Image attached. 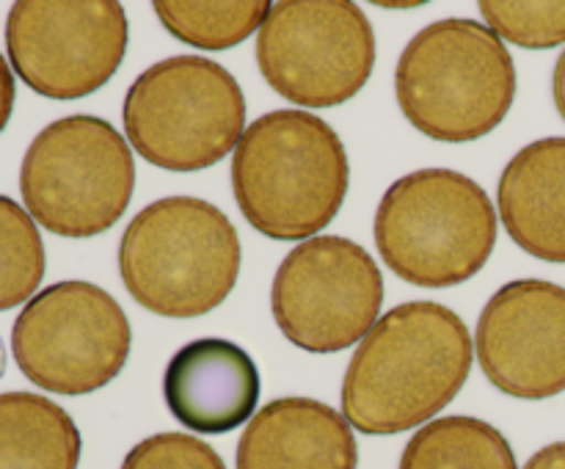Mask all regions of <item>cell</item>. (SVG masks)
Returning <instances> with one entry per match:
<instances>
[{
	"instance_id": "6da1fadb",
	"label": "cell",
	"mask_w": 565,
	"mask_h": 469,
	"mask_svg": "<svg viewBox=\"0 0 565 469\" xmlns=\"http://www.w3.org/2000/svg\"><path fill=\"white\" fill-rule=\"evenodd\" d=\"M475 342L456 309L408 301L359 342L342 379V417L367 436L428 425L472 373Z\"/></svg>"
},
{
	"instance_id": "7a4b0ae2",
	"label": "cell",
	"mask_w": 565,
	"mask_h": 469,
	"mask_svg": "<svg viewBox=\"0 0 565 469\" xmlns=\"http://www.w3.org/2000/svg\"><path fill=\"white\" fill-rule=\"evenodd\" d=\"M351 163L334 127L309 110H270L232 152V191L243 218L270 241H307L342 210Z\"/></svg>"
},
{
	"instance_id": "3957f363",
	"label": "cell",
	"mask_w": 565,
	"mask_h": 469,
	"mask_svg": "<svg viewBox=\"0 0 565 469\" xmlns=\"http://www.w3.org/2000/svg\"><path fill=\"white\" fill-rule=\"evenodd\" d=\"M241 235L224 210L196 196L147 204L119 241V274L132 301L160 318H202L241 279Z\"/></svg>"
},
{
	"instance_id": "277c9868",
	"label": "cell",
	"mask_w": 565,
	"mask_h": 469,
	"mask_svg": "<svg viewBox=\"0 0 565 469\" xmlns=\"http://www.w3.org/2000/svg\"><path fill=\"white\" fill-rule=\"evenodd\" d=\"M395 97L423 136L469 143L505 121L516 99V64L486 22H430L401 53Z\"/></svg>"
},
{
	"instance_id": "5b68a950",
	"label": "cell",
	"mask_w": 565,
	"mask_h": 469,
	"mask_svg": "<svg viewBox=\"0 0 565 469\" xmlns=\"http://www.w3.org/2000/svg\"><path fill=\"white\" fill-rule=\"evenodd\" d=\"M375 248L397 279L417 287H456L483 270L497 246V210L472 177L417 169L381 196Z\"/></svg>"
},
{
	"instance_id": "8992f818",
	"label": "cell",
	"mask_w": 565,
	"mask_h": 469,
	"mask_svg": "<svg viewBox=\"0 0 565 469\" xmlns=\"http://www.w3.org/2000/svg\"><path fill=\"white\" fill-rule=\"evenodd\" d=\"M121 121L147 163L185 174L235 152L246 132V97L218 61L171 55L130 83Z\"/></svg>"
},
{
	"instance_id": "52a82bcc",
	"label": "cell",
	"mask_w": 565,
	"mask_h": 469,
	"mask_svg": "<svg viewBox=\"0 0 565 469\" xmlns=\"http://www.w3.org/2000/svg\"><path fill=\"white\" fill-rule=\"evenodd\" d=\"M132 191V147L99 116L50 121L20 166L22 204L36 224L58 237L108 232L130 207Z\"/></svg>"
},
{
	"instance_id": "ba28073f",
	"label": "cell",
	"mask_w": 565,
	"mask_h": 469,
	"mask_svg": "<svg viewBox=\"0 0 565 469\" xmlns=\"http://www.w3.org/2000/svg\"><path fill=\"white\" fill-rule=\"evenodd\" d=\"M132 329L121 303L94 281L44 287L17 315L11 353L20 373L55 395H88L125 370Z\"/></svg>"
},
{
	"instance_id": "9c48e42d",
	"label": "cell",
	"mask_w": 565,
	"mask_h": 469,
	"mask_svg": "<svg viewBox=\"0 0 565 469\" xmlns=\"http://www.w3.org/2000/svg\"><path fill=\"white\" fill-rule=\"evenodd\" d=\"M257 66L287 103L334 108L367 86L375 31L351 0H281L257 31Z\"/></svg>"
},
{
	"instance_id": "30bf717a",
	"label": "cell",
	"mask_w": 565,
	"mask_h": 469,
	"mask_svg": "<svg viewBox=\"0 0 565 469\" xmlns=\"http://www.w3.org/2000/svg\"><path fill=\"white\" fill-rule=\"evenodd\" d=\"M384 276L373 254L340 235L298 243L276 268L270 312L292 345L337 353L356 345L379 323Z\"/></svg>"
},
{
	"instance_id": "8fae6325",
	"label": "cell",
	"mask_w": 565,
	"mask_h": 469,
	"mask_svg": "<svg viewBox=\"0 0 565 469\" xmlns=\"http://www.w3.org/2000/svg\"><path fill=\"white\" fill-rule=\"evenodd\" d=\"M130 25L116 0H20L6 20L9 64L31 92L81 99L119 72Z\"/></svg>"
},
{
	"instance_id": "7c38bea8",
	"label": "cell",
	"mask_w": 565,
	"mask_h": 469,
	"mask_svg": "<svg viewBox=\"0 0 565 469\" xmlns=\"http://www.w3.org/2000/svg\"><path fill=\"white\" fill-rule=\"evenodd\" d=\"M483 375L519 401L565 392V287L516 279L486 301L475 334Z\"/></svg>"
},
{
	"instance_id": "4fadbf2b",
	"label": "cell",
	"mask_w": 565,
	"mask_h": 469,
	"mask_svg": "<svg viewBox=\"0 0 565 469\" xmlns=\"http://www.w3.org/2000/svg\"><path fill=\"white\" fill-rule=\"evenodd\" d=\"M263 379L241 345L202 337L182 345L163 373L171 417L193 434H230L254 417Z\"/></svg>"
},
{
	"instance_id": "5bb4252c",
	"label": "cell",
	"mask_w": 565,
	"mask_h": 469,
	"mask_svg": "<svg viewBox=\"0 0 565 469\" xmlns=\"http://www.w3.org/2000/svg\"><path fill=\"white\" fill-rule=\"evenodd\" d=\"M237 469H356L351 423L315 397L265 403L237 441Z\"/></svg>"
},
{
	"instance_id": "9a60e30c",
	"label": "cell",
	"mask_w": 565,
	"mask_h": 469,
	"mask_svg": "<svg viewBox=\"0 0 565 469\" xmlns=\"http://www.w3.org/2000/svg\"><path fill=\"white\" fill-rule=\"evenodd\" d=\"M497 204L522 252L565 263V138H541L519 149L502 169Z\"/></svg>"
},
{
	"instance_id": "2e32d148",
	"label": "cell",
	"mask_w": 565,
	"mask_h": 469,
	"mask_svg": "<svg viewBox=\"0 0 565 469\" xmlns=\"http://www.w3.org/2000/svg\"><path fill=\"white\" fill-rule=\"evenodd\" d=\"M83 439L66 408L36 392L0 395V469H77Z\"/></svg>"
},
{
	"instance_id": "e0dca14e",
	"label": "cell",
	"mask_w": 565,
	"mask_h": 469,
	"mask_svg": "<svg viewBox=\"0 0 565 469\" xmlns=\"http://www.w3.org/2000/svg\"><path fill=\"white\" fill-rule=\"evenodd\" d=\"M397 469H519L511 441L478 417H439L403 447Z\"/></svg>"
},
{
	"instance_id": "ac0fdd59",
	"label": "cell",
	"mask_w": 565,
	"mask_h": 469,
	"mask_svg": "<svg viewBox=\"0 0 565 469\" xmlns=\"http://www.w3.org/2000/svg\"><path fill=\"white\" fill-rule=\"evenodd\" d=\"M274 3L268 0H158L154 14L166 31L199 50H226L263 28Z\"/></svg>"
},
{
	"instance_id": "d6986e66",
	"label": "cell",
	"mask_w": 565,
	"mask_h": 469,
	"mask_svg": "<svg viewBox=\"0 0 565 469\" xmlns=\"http://www.w3.org/2000/svg\"><path fill=\"white\" fill-rule=\"evenodd\" d=\"M44 243L25 207L0 193V312L28 303L44 279Z\"/></svg>"
},
{
	"instance_id": "ffe728a7",
	"label": "cell",
	"mask_w": 565,
	"mask_h": 469,
	"mask_svg": "<svg viewBox=\"0 0 565 469\" xmlns=\"http://www.w3.org/2000/svg\"><path fill=\"white\" fill-rule=\"evenodd\" d=\"M478 9L502 42L527 50H550L565 42V0H483Z\"/></svg>"
},
{
	"instance_id": "44dd1931",
	"label": "cell",
	"mask_w": 565,
	"mask_h": 469,
	"mask_svg": "<svg viewBox=\"0 0 565 469\" xmlns=\"http://www.w3.org/2000/svg\"><path fill=\"white\" fill-rule=\"evenodd\" d=\"M121 469H226V463L207 441L166 430L138 441L125 456Z\"/></svg>"
},
{
	"instance_id": "7402d4cb",
	"label": "cell",
	"mask_w": 565,
	"mask_h": 469,
	"mask_svg": "<svg viewBox=\"0 0 565 469\" xmlns=\"http://www.w3.org/2000/svg\"><path fill=\"white\" fill-rule=\"evenodd\" d=\"M14 99H17V83L14 72H11L9 61L0 53V132L6 130V125L11 121V114H14Z\"/></svg>"
},
{
	"instance_id": "603a6c76",
	"label": "cell",
	"mask_w": 565,
	"mask_h": 469,
	"mask_svg": "<svg viewBox=\"0 0 565 469\" xmlns=\"http://www.w3.org/2000/svg\"><path fill=\"white\" fill-rule=\"evenodd\" d=\"M524 469H565V441H552V445L541 447L535 456H530Z\"/></svg>"
},
{
	"instance_id": "cb8c5ba5",
	"label": "cell",
	"mask_w": 565,
	"mask_h": 469,
	"mask_svg": "<svg viewBox=\"0 0 565 469\" xmlns=\"http://www.w3.org/2000/svg\"><path fill=\"white\" fill-rule=\"evenodd\" d=\"M552 97H555L557 114H561L565 121V50L555 64V75H552Z\"/></svg>"
},
{
	"instance_id": "d4e9b609",
	"label": "cell",
	"mask_w": 565,
	"mask_h": 469,
	"mask_svg": "<svg viewBox=\"0 0 565 469\" xmlns=\"http://www.w3.org/2000/svg\"><path fill=\"white\" fill-rule=\"evenodd\" d=\"M6 362H9V359H6V345H3V337H0V379H3L6 373Z\"/></svg>"
}]
</instances>
